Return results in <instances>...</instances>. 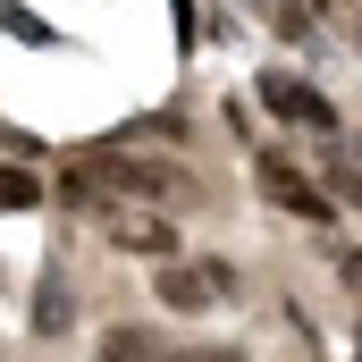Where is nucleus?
Returning <instances> with one entry per match:
<instances>
[{
	"instance_id": "8",
	"label": "nucleus",
	"mask_w": 362,
	"mask_h": 362,
	"mask_svg": "<svg viewBox=\"0 0 362 362\" xmlns=\"http://www.w3.org/2000/svg\"><path fill=\"white\" fill-rule=\"evenodd\" d=\"M253 8L270 17V25L286 34V42H312V8H303V0H253Z\"/></svg>"
},
{
	"instance_id": "5",
	"label": "nucleus",
	"mask_w": 362,
	"mask_h": 362,
	"mask_svg": "<svg viewBox=\"0 0 362 362\" xmlns=\"http://www.w3.org/2000/svg\"><path fill=\"white\" fill-rule=\"evenodd\" d=\"M34 329H42V337H68V329H76V303H68L59 278H42V295H34Z\"/></svg>"
},
{
	"instance_id": "15",
	"label": "nucleus",
	"mask_w": 362,
	"mask_h": 362,
	"mask_svg": "<svg viewBox=\"0 0 362 362\" xmlns=\"http://www.w3.org/2000/svg\"><path fill=\"white\" fill-rule=\"evenodd\" d=\"M354 160H362V152H354Z\"/></svg>"
},
{
	"instance_id": "1",
	"label": "nucleus",
	"mask_w": 362,
	"mask_h": 362,
	"mask_svg": "<svg viewBox=\"0 0 362 362\" xmlns=\"http://www.w3.org/2000/svg\"><path fill=\"white\" fill-rule=\"evenodd\" d=\"M253 185H262V202H278L286 219H312V228H329V219H337V194L312 177V169L278 160V152H262V160H253Z\"/></svg>"
},
{
	"instance_id": "7",
	"label": "nucleus",
	"mask_w": 362,
	"mask_h": 362,
	"mask_svg": "<svg viewBox=\"0 0 362 362\" xmlns=\"http://www.w3.org/2000/svg\"><path fill=\"white\" fill-rule=\"evenodd\" d=\"M101 362H169V354H160L144 329H110V337H101Z\"/></svg>"
},
{
	"instance_id": "12",
	"label": "nucleus",
	"mask_w": 362,
	"mask_h": 362,
	"mask_svg": "<svg viewBox=\"0 0 362 362\" xmlns=\"http://www.w3.org/2000/svg\"><path fill=\"white\" fill-rule=\"evenodd\" d=\"M177 362H245V354H177Z\"/></svg>"
},
{
	"instance_id": "4",
	"label": "nucleus",
	"mask_w": 362,
	"mask_h": 362,
	"mask_svg": "<svg viewBox=\"0 0 362 362\" xmlns=\"http://www.w3.org/2000/svg\"><path fill=\"white\" fill-rule=\"evenodd\" d=\"M262 101H270L286 127H312V135H337V110H329V93H312L295 68H262Z\"/></svg>"
},
{
	"instance_id": "9",
	"label": "nucleus",
	"mask_w": 362,
	"mask_h": 362,
	"mask_svg": "<svg viewBox=\"0 0 362 362\" xmlns=\"http://www.w3.org/2000/svg\"><path fill=\"white\" fill-rule=\"evenodd\" d=\"M320 177H329V194H337V202H354V211H362V160H329Z\"/></svg>"
},
{
	"instance_id": "11",
	"label": "nucleus",
	"mask_w": 362,
	"mask_h": 362,
	"mask_svg": "<svg viewBox=\"0 0 362 362\" xmlns=\"http://www.w3.org/2000/svg\"><path fill=\"white\" fill-rule=\"evenodd\" d=\"M337 278H346V286L362 295V253H346V262H337Z\"/></svg>"
},
{
	"instance_id": "14",
	"label": "nucleus",
	"mask_w": 362,
	"mask_h": 362,
	"mask_svg": "<svg viewBox=\"0 0 362 362\" xmlns=\"http://www.w3.org/2000/svg\"><path fill=\"white\" fill-rule=\"evenodd\" d=\"M320 8H329V0H320Z\"/></svg>"
},
{
	"instance_id": "13",
	"label": "nucleus",
	"mask_w": 362,
	"mask_h": 362,
	"mask_svg": "<svg viewBox=\"0 0 362 362\" xmlns=\"http://www.w3.org/2000/svg\"><path fill=\"white\" fill-rule=\"evenodd\" d=\"M354 362H362V337H354Z\"/></svg>"
},
{
	"instance_id": "3",
	"label": "nucleus",
	"mask_w": 362,
	"mask_h": 362,
	"mask_svg": "<svg viewBox=\"0 0 362 362\" xmlns=\"http://www.w3.org/2000/svg\"><path fill=\"white\" fill-rule=\"evenodd\" d=\"M101 236H110L118 253H144V262H169V253H177V228H169L160 211H144V202H110V211H101Z\"/></svg>"
},
{
	"instance_id": "10",
	"label": "nucleus",
	"mask_w": 362,
	"mask_h": 362,
	"mask_svg": "<svg viewBox=\"0 0 362 362\" xmlns=\"http://www.w3.org/2000/svg\"><path fill=\"white\" fill-rule=\"evenodd\" d=\"M0 25H8V34H17V42H59V34H51V25H42V17H25V8H0Z\"/></svg>"
},
{
	"instance_id": "2",
	"label": "nucleus",
	"mask_w": 362,
	"mask_h": 362,
	"mask_svg": "<svg viewBox=\"0 0 362 362\" xmlns=\"http://www.w3.org/2000/svg\"><path fill=\"white\" fill-rule=\"evenodd\" d=\"M236 295V270L228 262H160V303L169 312H211Z\"/></svg>"
},
{
	"instance_id": "6",
	"label": "nucleus",
	"mask_w": 362,
	"mask_h": 362,
	"mask_svg": "<svg viewBox=\"0 0 362 362\" xmlns=\"http://www.w3.org/2000/svg\"><path fill=\"white\" fill-rule=\"evenodd\" d=\"M34 202H42V177L17 169V160H0V211H34Z\"/></svg>"
}]
</instances>
